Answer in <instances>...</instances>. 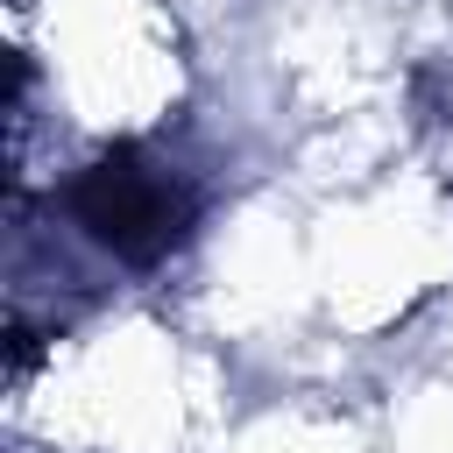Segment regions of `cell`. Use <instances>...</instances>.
<instances>
[{
  "label": "cell",
  "mask_w": 453,
  "mask_h": 453,
  "mask_svg": "<svg viewBox=\"0 0 453 453\" xmlns=\"http://www.w3.org/2000/svg\"><path fill=\"white\" fill-rule=\"evenodd\" d=\"M71 219L120 262H163L191 234V191L142 149H113L71 177Z\"/></svg>",
  "instance_id": "obj_1"
}]
</instances>
